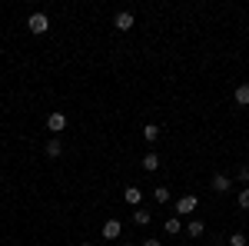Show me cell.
I'll return each mask as SVG.
<instances>
[{"label": "cell", "instance_id": "18", "mask_svg": "<svg viewBox=\"0 0 249 246\" xmlns=\"http://www.w3.org/2000/svg\"><path fill=\"white\" fill-rule=\"evenodd\" d=\"M239 207H243V209H249V187H243V189H239Z\"/></svg>", "mask_w": 249, "mask_h": 246}, {"label": "cell", "instance_id": "8", "mask_svg": "<svg viewBox=\"0 0 249 246\" xmlns=\"http://www.w3.org/2000/svg\"><path fill=\"white\" fill-rule=\"evenodd\" d=\"M123 200H126L130 207H140V200H143V189H140V187H126V193H123Z\"/></svg>", "mask_w": 249, "mask_h": 246}, {"label": "cell", "instance_id": "9", "mask_svg": "<svg viewBox=\"0 0 249 246\" xmlns=\"http://www.w3.org/2000/svg\"><path fill=\"white\" fill-rule=\"evenodd\" d=\"M186 233H190L193 240H199V236H203V233H206V223H203V220H193L190 227H186Z\"/></svg>", "mask_w": 249, "mask_h": 246}, {"label": "cell", "instance_id": "15", "mask_svg": "<svg viewBox=\"0 0 249 246\" xmlns=\"http://www.w3.org/2000/svg\"><path fill=\"white\" fill-rule=\"evenodd\" d=\"M153 200H156V203H170V189H166V187H156L153 189Z\"/></svg>", "mask_w": 249, "mask_h": 246}, {"label": "cell", "instance_id": "10", "mask_svg": "<svg viewBox=\"0 0 249 246\" xmlns=\"http://www.w3.org/2000/svg\"><path fill=\"white\" fill-rule=\"evenodd\" d=\"M143 140H146V143H156V140H160V127H156V123H146V127H143Z\"/></svg>", "mask_w": 249, "mask_h": 246}, {"label": "cell", "instance_id": "16", "mask_svg": "<svg viewBox=\"0 0 249 246\" xmlns=\"http://www.w3.org/2000/svg\"><path fill=\"white\" fill-rule=\"evenodd\" d=\"M236 180H239V183H249V163H243V167L236 170Z\"/></svg>", "mask_w": 249, "mask_h": 246}, {"label": "cell", "instance_id": "13", "mask_svg": "<svg viewBox=\"0 0 249 246\" xmlns=\"http://www.w3.org/2000/svg\"><path fill=\"white\" fill-rule=\"evenodd\" d=\"M150 220H153V216H150V213H146L143 207H140V209H133V223H136V227H146Z\"/></svg>", "mask_w": 249, "mask_h": 246}, {"label": "cell", "instance_id": "20", "mask_svg": "<svg viewBox=\"0 0 249 246\" xmlns=\"http://www.w3.org/2000/svg\"><path fill=\"white\" fill-rule=\"evenodd\" d=\"M80 246H93V243H80Z\"/></svg>", "mask_w": 249, "mask_h": 246}, {"label": "cell", "instance_id": "3", "mask_svg": "<svg viewBox=\"0 0 249 246\" xmlns=\"http://www.w3.org/2000/svg\"><path fill=\"white\" fill-rule=\"evenodd\" d=\"M47 130H50V133H63V130H67V114L53 110V114L47 116Z\"/></svg>", "mask_w": 249, "mask_h": 246}, {"label": "cell", "instance_id": "21", "mask_svg": "<svg viewBox=\"0 0 249 246\" xmlns=\"http://www.w3.org/2000/svg\"><path fill=\"white\" fill-rule=\"evenodd\" d=\"M123 246H133V243H123Z\"/></svg>", "mask_w": 249, "mask_h": 246}, {"label": "cell", "instance_id": "4", "mask_svg": "<svg viewBox=\"0 0 249 246\" xmlns=\"http://www.w3.org/2000/svg\"><path fill=\"white\" fill-rule=\"evenodd\" d=\"M113 27L120 30V34H126V30H133V14H130V10H120V14L113 17Z\"/></svg>", "mask_w": 249, "mask_h": 246}, {"label": "cell", "instance_id": "7", "mask_svg": "<svg viewBox=\"0 0 249 246\" xmlns=\"http://www.w3.org/2000/svg\"><path fill=\"white\" fill-rule=\"evenodd\" d=\"M210 187H213V193H226V189L232 187V180H230V176H223V173H216V176H213V183H210Z\"/></svg>", "mask_w": 249, "mask_h": 246}, {"label": "cell", "instance_id": "1", "mask_svg": "<svg viewBox=\"0 0 249 246\" xmlns=\"http://www.w3.org/2000/svg\"><path fill=\"white\" fill-rule=\"evenodd\" d=\"M27 27H30V34H47V30H50V20H47V14H30V17H27Z\"/></svg>", "mask_w": 249, "mask_h": 246}, {"label": "cell", "instance_id": "2", "mask_svg": "<svg viewBox=\"0 0 249 246\" xmlns=\"http://www.w3.org/2000/svg\"><path fill=\"white\" fill-rule=\"evenodd\" d=\"M196 207H199V200H196L193 193H186V196H179V200H176V213H179V216H190V213H196Z\"/></svg>", "mask_w": 249, "mask_h": 246}, {"label": "cell", "instance_id": "5", "mask_svg": "<svg viewBox=\"0 0 249 246\" xmlns=\"http://www.w3.org/2000/svg\"><path fill=\"white\" fill-rule=\"evenodd\" d=\"M120 233H123V223L120 220H107L103 223V240H116Z\"/></svg>", "mask_w": 249, "mask_h": 246}, {"label": "cell", "instance_id": "17", "mask_svg": "<svg viewBox=\"0 0 249 246\" xmlns=\"http://www.w3.org/2000/svg\"><path fill=\"white\" fill-rule=\"evenodd\" d=\"M230 246H246V233H232V236H230Z\"/></svg>", "mask_w": 249, "mask_h": 246}, {"label": "cell", "instance_id": "6", "mask_svg": "<svg viewBox=\"0 0 249 246\" xmlns=\"http://www.w3.org/2000/svg\"><path fill=\"white\" fill-rule=\"evenodd\" d=\"M43 153H47L50 160H57L60 153H63V140H60V136H53V140H47V147H43Z\"/></svg>", "mask_w": 249, "mask_h": 246}, {"label": "cell", "instance_id": "12", "mask_svg": "<svg viewBox=\"0 0 249 246\" xmlns=\"http://www.w3.org/2000/svg\"><path fill=\"white\" fill-rule=\"evenodd\" d=\"M163 229H166L170 236H176V233L183 229V223H179V216H166V223H163Z\"/></svg>", "mask_w": 249, "mask_h": 246}, {"label": "cell", "instance_id": "14", "mask_svg": "<svg viewBox=\"0 0 249 246\" xmlns=\"http://www.w3.org/2000/svg\"><path fill=\"white\" fill-rule=\"evenodd\" d=\"M143 170H160V156H156V153H146V156H143Z\"/></svg>", "mask_w": 249, "mask_h": 246}, {"label": "cell", "instance_id": "11", "mask_svg": "<svg viewBox=\"0 0 249 246\" xmlns=\"http://www.w3.org/2000/svg\"><path fill=\"white\" fill-rule=\"evenodd\" d=\"M236 103L239 107H249V83H239L236 87Z\"/></svg>", "mask_w": 249, "mask_h": 246}, {"label": "cell", "instance_id": "19", "mask_svg": "<svg viewBox=\"0 0 249 246\" xmlns=\"http://www.w3.org/2000/svg\"><path fill=\"white\" fill-rule=\"evenodd\" d=\"M143 246H163L160 240H143Z\"/></svg>", "mask_w": 249, "mask_h": 246}]
</instances>
